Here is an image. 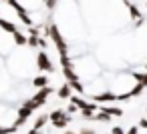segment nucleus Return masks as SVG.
I'll return each instance as SVG.
<instances>
[{
    "mask_svg": "<svg viewBox=\"0 0 147 134\" xmlns=\"http://www.w3.org/2000/svg\"><path fill=\"white\" fill-rule=\"evenodd\" d=\"M49 38L55 42V46L59 50V56H69V46H67V42H65V38H63V34L59 30V26L49 24Z\"/></svg>",
    "mask_w": 147,
    "mask_h": 134,
    "instance_id": "1",
    "label": "nucleus"
},
{
    "mask_svg": "<svg viewBox=\"0 0 147 134\" xmlns=\"http://www.w3.org/2000/svg\"><path fill=\"white\" fill-rule=\"evenodd\" d=\"M36 68L40 72H55V66H53V62H51V58L45 50H40L36 54Z\"/></svg>",
    "mask_w": 147,
    "mask_h": 134,
    "instance_id": "2",
    "label": "nucleus"
},
{
    "mask_svg": "<svg viewBox=\"0 0 147 134\" xmlns=\"http://www.w3.org/2000/svg\"><path fill=\"white\" fill-rule=\"evenodd\" d=\"M34 110H30L28 106H22L20 110H18V118H16V122H14V126L18 128V126H24V122L30 118V114H32Z\"/></svg>",
    "mask_w": 147,
    "mask_h": 134,
    "instance_id": "3",
    "label": "nucleus"
},
{
    "mask_svg": "<svg viewBox=\"0 0 147 134\" xmlns=\"http://www.w3.org/2000/svg\"><path fill=\"white\" fill-rule=\"evenodd\" d=\"M51 94H53V88H51V86H45V88H38V92H36V94H34L32 98H34V100H36V102H38L40 106H42V104L47 102V98H49Z\"/></svg>",
    "mask_w": 147,
    "mask_h": 134,
    "instance_id": "4",
    "label": "nucleus"
},
{
    "mask_svg": "<svg viewBox=\"0 0 147 134\" xmlns=\"http://www.w3.org/2000/svg\"><path fill=\"white\" fill-rule=\"evenodd\" d=\"M93 100H95L97 104H105V102H113V100H117V94H113V92H103V94L93 96Z\"/></svg>",
    "mask_w": 147,
    "mask_h": 134,
    "instance_id": "5",
    "label": "nucleus"
},
{
    "mask_svg": "<svg viewBox=\"0 0 147 134\" xmlns=\"http://www.w3.org/2000/svg\"><path fill=\"white\" fill-rule=\"evenodd\" d=\"M63 76L67 78V82H77V80H79V76H77V72L73 70V66H63Z\"/></svg>",
    "mask_w": 147,
    "mask_h": 134,
    "instance_id": "6",
    "label": "nucleus"
},
{
    "mask_svg": "<svg viewBox=\"0 0 147 134\" xmlns=\"http://www.w3.org/2000/svg\"><path fill=\"white\" fill-rule=\"evenodd\" d=\"M57 94H59V98H71V96H73V86L67 82V84H63V86L57 90Z\"/></svg>",
    "mask_w": 147,
    "mask_h": 134,
    "instance_id": "7",
    "label": "nucleus"
},
{
    "mask_svg": "<svg viewBox=\"0 0 147 134\" xmlns=\"http://www.w3.org/2000/svg\"><path fill=\"white\" fill-rule=\"evenodd\" d=\"M123 2H125V6L129 8V14H131V18H135V20H139V18H143V16H141V12H139V8H137L135 4H131V2H129V0H123Z\"/></svg>",
    "mask_w": 147,
    "mask_h": 134,
    "instance_id": "8",
    "label": "nucleus"
},
{
    "mask_svg": "<svg viewBox=\"0 0 147 134\" xmlns=\"http://www.w3.org/2000/svg\"><path fill=\"white\" fill-rule=\"evenodd\" d=\"M12 40H14V44H16V46H24V44H28V36H24V34H22V32H18V30L12 34Z\"/></svg>",
    "mask_w": 147,
    "mask_h": 134,
    "instance_id": "9",
    "label": "nucleus"
},
{
    "mask_svg": "<svg viewBox=\"0 0 147 134\" xmlns=\"http://www.w3.org/2000/svg\"><path fill=\"white\" fill-rule=\"evenodd\" d=\"M32 84H34L36 88H45V86H49V78H47V74H38V76L32 80Z\"/></svg>",
    "mask_w": 147,
    "mask_h": 134,
    "instance_id": "10",
    "label": "nucleus"
},
{
    "mask_svg": "<svg viewBox=\"0 0 147 134\" xmlns=\"http://www.w3.org/2000/svg\"><path fill=\"white\" fill-rule=\"evenodd\" d=\"M71 122V116L67 114L65 118H59V120H55L53 122V128H57V130H63V128H67V124Z\"/></svg>",
    "mask_w": 147,
    "mask_h": 134,
    "instance_id": "11",
    "label": "nucleus"
},
{
    "mask_svg": "<svg viewBox=\"0 0 147 134\" xmlns=\"http://www.w3.org/2000/svg\"><path fill=\"white\" fill-rule=\"evenodd\" d=\"M0 28H2L4 32H8V34H14L16 32V26L12 22H8V20H0Z\"/></svg>",
    "mask_w": 147,
    "mask_h": 134,
    "instance_id": "12",
    "label": "nucleus"
},
{
    "mask_svg": "<svg viewBox=\"0 0 147 134\" xmlns=\"http://www.w3.org/2000/svg\"><path fill=\"white\" fill-rule=\"evenodd\" d=\"M47 122H51V116H49V114H40V116L36 118V122H34V128H45Z\"/></svg>",
    "mask_w": 147,
    "mask_h": 134,
    "instance_id": "13",
    "label": "nucleus"
},
{
    "mask_svg": "<svg viewBox=\"0 0 147 134\" xmlns=\"http://www.w3.org/2000/svg\"><path fill=\"white\" fill-rule=\"evenodd\" d=\"M95 120H99V122H109V120H111V114L99 108V112L95 114Z\"/></svg>",
    "mask_w": 147,
    "mask_h": 134,
    "instance_id": "14",
    "label": "nucleus"
},
{
    "mask_svg": "<svg viewBox=\"0 0 147 134\" xmlns=\"http://www.w3.org/2000/svg\"><path fill=\"white\" fill-rule=\"evenodd\" d=\"M2 2H6L8 6H12V8H14L16 12H22V10H26V8H24V6H22V4L18 2V0H2Z\"/></svg>",
    "mask_w": 147,
    "mask_h": 134,
    "instance_id": "15",
    "label": "nucleus"
},
{
    "mask_svg": "<svg viewBox=\"0 0 147 134\" xmlns=\"http://www.w3.org/2000/svg\"><path fill=\"white\" fill-rule=\"evenodd\" d=\"M71 102H73V104H77V106H79V108H81V110H83V108H87V106H89V102H87V100H83V98H81V96H71Z\"/></svg>",
    "mask_w": 147,
    "mask_h": 134,
    "instance_id": "16",
    "label": "nucleus"
},
{
    "mask_svg": "<svg viewBox=\"0 0 147 134\" xmlns=\"http://www.w3.org/2000/svg\"><path fill=\"white\" fill-rule=\"evenodd\" d=\"M101 110L109 112L111 116H123V110H121V108H113V106H101Z\"/></svg>",
    "mask_w": 147,
    "mask_h": 134,
    "instance_id": "17",
    "label": "nucleus"
},
{
    "mask_svg": "<svg viewBox=\"0 0 147 134\" xmlns=\"http://www.w3.org/2000/svg\"><path fill=\"white\" fill-rule=\"evenodd\" d=\"M67 114H69L67 110H53L49 116H51V122H55V120H59V118H65Z\"/></svg>",
    "mask_w": 147,
    "mask_h": 134,
    "instance_id": "18",
    "label": "nucleus"
},
{
    "mask_svg": "<svg viewBox=\"0 0 147 134\" xmlns=\"http://www.w3.org/2000/svg\"><path fill=\"white\" fill-rule=\"evenodd\" d=\"M18 18H20V22H22V24H26V26H30V24H32V18L28 16V12H26V10L18 12Z\"/></svg>",
    "mask_w": 147,
    "mask_h": 134,
    "instance_id": "19",
    "label": "nucleus"
},
{
    "mask_svg": "<svg viewBox=\"0 0 147 134\" xmlns=\"http://www.w3.org/2000/svg\"><path fill=\"white\" fill-rule=\"evenodd\" d=\"M133 78H135L137 82H141V84L147 88V70H145L143 74H139V72H133Z\"/></svg>",
    "mask_w": 147,
    "mask_h": 134,
    "instance_id": "20",
    "label": "nucleus"
},
{
    "mask_svg": "<svg viewBox=\"0 0 147 134\" xmlns=\"http://www.w3.org/2000/svg\"><path fill=\"white\" fill-rule=\"evenodd\" d=\"M81 116H83V118H87V120H95V110H91V108L87 106V108H83V110H81Z\"/></svg>",
    "mask_w": 147,
    "mask_h": 134,
    "instance_id": "21",
    "label": "nucleus"
},
{
    "mask_svg": "<svg viewBox=\"0 0 147 134\" xmlns=\"http://www.w3.org/2000/svg\"><path fill=\"white\" fill-rule=\"evenodd\" d=\"M38 38H40V34H28V46L38 48Z\"/></svg>",
    "mask_w": 147,
    "mask_h": 134,
    "instance_id": "22",
    "label": "nucleus"
},
{
    "mask_svg": "<svg viewBox=\"0 0 147 134\" xmlns=\"http://www.w3.org/2000/svg\"><path fill=\"white\" fill-rule=\"evenodd\" d=\"M69 84L73 86V90H75V92H79V94H85V86H83L79 80H77V82H69Z\"/></svg>",
    "mask_w": 147,
    "mask_h": 134,
    "instance_id": "23",
    "label": "nucleus"
},
{
    "mask_svg": "<svg viewBox=\"0 0 147 134\" xmlns=\"http://www.w3.org/2000/svg\"><path fill=\"white\" fill-rule=\"evenodd\" d=\"M24 106H28L30 110H38V108H40V104H38V102H36L34 98H28V100L24 102Z\"/></svg>",
    "mask_w": 147,
    "mask_h": 134,
    "instance_id": "24",
    "label": "nucleus"
},
{
    "mask_svg": "<svg viewBox=\"0 0 147 134\" xmlns=\"http://www.w3.org/2000/svg\"><path fill=\"white\" fill-rule=\"evenodd\" d=\"M143 90H145V86H143L141 82H137V84H135V88L131 90V94H133V96H139V94H141Z\"/></svg>",
    "mask_w": 147,
    "mask_h": 134,
    "instance_id": "25",
    "label": "nucleus"
},
{
    "mask_svg": "<svg viewBox=\"0 0 147 134\" xmlns=\"http://www.w3.org/2000/svg\"><path fill=\"white\" fill-rule=\"evenodd\" d=\"M57 2H61V0H47L45 6H47L49 10H55V8H57Z\"/></svg>",
    "mask_w": 147,
    "mask_h": 134,
    "instance_id": "26",
    "label": "nucleus"
},
{
    "mask_svg": "<svg viewBox=\"0 0 147 134\" xmlns=\"http://www.w3.org/2000/svg\"><path fill=\"white\" fill-rule=\"evenodd\" d=\"M12 132H16V126L14 124L10 128H0V134H12Z\"/></svg>",
    "mask_w": 147,
    "mask_h": 134,
    "instance_id": "27",
    "label": "nucleus"
},
{
    "mask_svg": "<svg viewBox=\"0 0 147 134\" xmlns=\"http://www.w3.org/2000/svg\"><path fill=\"white\" fill-rule=\"evenodd\" d=\"M61 64H63V66H73V62H71L69 56H61Z\"/></svg>",
    "mask_w": 147,
    "mask_h": 134,
    "instance_id": "28",
    "label": "nucleus"
},
{
    "mask_svg": "<svg viewBox=\"0 0 147 134\" xmlns=\"http://www.w3.org/2000/svg\"><path fill=\"white\" fill-rule=\"evenodd\" d=\"M77 110H81V108H79L77 104H73V102H71V104H69V108H67V112H69V114H73V112H77Z\"/></svg>",
    "mask_w": 147,
    "mask_h": 134,
    "instance_id": "29",
    "label": "nucleus"
},
{
    "mask_svg": "<svg viewBox=\"0 0 147 134\" xmlns=\"http://www.w3.org/2000/svg\"><path fill=\"white\" fill-rule=\"evenodd\" d=\"M111 134H125V130H123L121 126H113V128H111Z\"/></svg>",
    "mask_w": 147,
    "mask_h": 134,
    "instance_id": "30",
    "label": "nucleus"
},
{
    "mask_svg": "<svg viewBox=\"0 0 147 134\" xmlns=\"http://www.w3.org/2000/svg\"><path fill=\"white\" fill-rule=\"evenodd\" d=\"M79 134H97V132H95L93 128H81V130H79Z\"/></svg>",
    "mask_w": 147,
    "mask_h": 134,
    "instance_id": "31",
    "label": "nucleus"
},
{
    "mask_svg": "<svg viewBox=\"0 0 147 134\" xmlns=\"http://www.w3.org/2000/svg\"><path fill=\"white\" fill-rule=\"evenodd\" d=\"M38 48L47 50V40H45V38H38Z\"/></svg>",
    "mask_w": 147,
    "mask_h": 134,
    "instance_id": "32",
    "label": "nucleus"
},
{
    "mask_svg": "<svg viewBox=\"0 0 147 134\" xmlns=\"http://www.w3.org/2000/svg\"><path fill=\"white\" fill-rule=\"evenodd\" d=\"M127 134H139V126H131V128L127 130Z\"/></svg>",
    "mask_w": 147,
    "mask_h": 134,
    "instance_id": "33",
    "label": "nucleus"
},
{
    "mask_svg": "<svg viewBox=\"0 0 147 134\" xmlns=\"http://www.w3.org/2000/svg\"><path fill=\"white\" fill-rule=\"evenodd\" d=\"M28 134H42V130H40V128H32Z\"/></svg>",
    "mask_w": 147,
    "mask_h": 134,
    "instance_id": "34",
    "label": "nucleus"
},
{
    "mask_svg": "<svg viewBox=\"0 0 147 134\" xmlns=\"http://www.w3.org/2000/svg\"><path fill=\"white\" fill-rule=\"evenodd\" d=\"M139 126H141V128H147V118H143V120L139 122Z\"/></svg>",
    "mask_w": 147,
    "mask_h": 134,
    "instance_id": "35",
    "label": "nucleus"
},
{
    "mask_svg": "<svg viewBox=\"0 0 147 134\" xmlns=\"http://www.w3.org/2000/svg\"><path fill=\"white\" fill-rule=\"evenodd\" d=\"M63 134H77V132H73V130H65Z\"/></svg>",
    "mask_w": 147,
    "mask_h": 134,
    "instance_id": "36",
    "label": "nucleus"
},
{
    "mask_svg": "<svg viewBox=\"0 0 147 134\" xmlns=\"http://www.w3.org/2000/svg\"><path fill=\"white\" fill-rule=\"evenodd\" d=\"M145 70H147V64H145Z\"/></svg>",
    "mask_w": 147,
    "mask_h": 134,
    "instance_id": "37",
    "label": "nucleus"
},
{
    "mask_svg": "<svg viewBox=\"0 0 147 134\" xmlns=\"http://www.w3.org/2000/svg\"><path fill=\"white\" fill-rule=\"evenodd\" d=\"M42 2H47V0H42Z\"/></svg>",
    "mask_w": 147,
    "mask_h": 134,
    "instance_id": "38",
    "label": "nucleus"
},
{
    "mask_svg": "<svg viewBox=\"0 0 147 134\" xmlns=\"http://www.w3.org/2000/svg\"><path fill=\"white\" fill-rule=\"evenodd\" d=\"M0 20H2V18H0Z\"/></svg>",
    "mask_w": 147,
    "mask_h": 134,
    "instance_id": "39",
    "label": "nucleus"
}]
</instances>
